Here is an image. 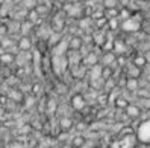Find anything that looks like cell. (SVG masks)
I'll return each mask as SVG.
<instances>
[{
    "label": "cell",
    "instance_id": "8",
    "mask_svg": "<svg viewBox=\"0 0 150 148\" xmlns=\"http://www.w3.org/2000/svg\"><path fill=\"white\" fill-rule=\"evenodd\" d=\"M14 61H15V55L14 54H11V52H2V55H0V63L2 64L11 66Z\"/></svg>",
    "mask_w": 150,
    "mask_h": 148
},
{
    "label": "cell",
    "instance_id": "12",
    "mask_svg": "<svg viewBox=\"0 0 150 148\" xmlns=\"http://www.w3.org/2000/svg\"><path fill=\"white\" fill-rule=\"evenodd\" d=\"M46 110H47V113H56L58 111V102L55 99H47Z\"/></svg>",
    "mask_w": 150,
    "mask_h": 148
},
{
    "label": "cell",
    "instance_id": "13",
    "mask_svg": "<svg viewBox=\"0 0 150 148\" xmlns=\"http://www.w3.org/2000/svg\"><path fill=\"white\" fill-rule=\"evenodd\" d=\"M8 148H24V145H23V142H18V141H12L11 144H9V147Z\"/></svg>",
    "mask_w": 150,
    "mask_h": 148
},
{
    "label": "cell",
    "instance_id": "16",
    "mask_svg": "<svg viewBox=\"0 0 150 148\" xmlns=\"http://www.w3.org/2000/svg\"><path fill=\"white\" fill-rule=\"evenodd\" d=\"M137 2H143V3H147L149 0H137Z\"/></svg>",
    "mask_w": 150,
    "mask_h": 148
},
{
    "label": "cell",
    "instance_id": "6",
    "mask_svg": "<svg viewBox=\"0 0 150 148\" xmlns=\"http://www.w3.org/2000/svg\"><path fill=\"white\" fill-rule=\"evenodd\" d=\"M138 89H139L138 80H134V78H126V81H125V90H126V92L135 93Z\"/></svg>",
    "mask_w": 150,
    "mask_h": 148
},
{
    "label": "cell",
    "instance_id": "17",
    "mask_svg": "<svg viewBox=\"0 0 150 148\" xmlns=\"http://www.w3.org/2000/svg\"><path fill=\"white\" fill-rule=\"evenodd\" d=\"M58 2H61V3H62V2H64V3H65V2H68V0H58Z\"/></svg>",
    "mask_w": 150,
    "mask_h": 148
},
{
    "label": "cell",
    "instance_id": "15",
    "mask_svg": "<svg viewBox=\"0 0 150 148\" xmlns=\"http://www.w3.org/2000/svg\"><path fill=\"white\" fill-rule=\"evenodd\" d=\"M5 2H6V0H0V6H3V5H5Z\"/></svg>",
    "mask_w": 150,
    "mask_h": 148
},
{
    "label": "cell",
    "instance_id": "9",
    "mask_svg": "<svg viewBox=\"0 0 150 148\" xmlns=\"http://www.w3.org/2000/svg\"><path fill=\"white\" fill-rule=\"evenodd\" d=\"M85 137L82 136V134H77V136H74V137H71V139H70V145H71L73 148H82L83 145H85Z\"/></svg>",
    "mask_w": 150,
    "mask_h": 148
},
{
    "label": "cell",
    "instance_id": "10",
    "mask_svg": "<svg viewBox=\"0 0 150 148\" xmlns=\"http://www.w3.org/2000/svg\"><path fill=\"white\" fill-rule=\"evenodd\" d=\"M18 5L23 6V9H24V11H32V9H35V8H37L38 0H21Z\"/></svg>",
    "mask_w": 150,
    "mask_h": 148
},
{
    "label": "cell",
    "instance_id": "14",
    "mask_svg": "<svg viewBox=\"0 0 150 148\" xmlns=\"http://www.w3.org/2000/svg\"><path fill=\"white\" fill-rule=\"evenodd\" d=\"M61 148H73V147H71V145H70V144H64V145H62V147H61Z\"/></svg>",
    "mask_w": 150,
    "mask_h": 148
},
{
    "label": "cell",
    "instance_id": "7",
    "mask_svg": "<svg viewBox=\"0 0 150 148\" xmlns=\"http://www.w3.org/2000/svg\"><path fill=\"white\" fill-rule=\"evenodd\" d=\"M50 60H52V67L50 69H56L58 67V57H50ZM61 60V70H67V69H68V61H67V58H65V55H62V57H61L59 58Z\"/></svg>",
    "mask_w": 150,
    "mask_h": 148
},
{
    "label": "cell",
    "instance_id": "2",
    "mask_svg": "<svg viewBox=\"0 0 150 148\" xmlns=\"http://www.w3.org/2000/svg\"><path fill=\"white\" fill-rule=\"evenodd\" d=\"M83 46V38L81 37V35H71L70 37V40L67 41V47H68V50H76V52H79L81 50V47Z\"/></svg>",
    "mask_w": 150,
    "mask_h": 148
},
{
    "label": "cell",
    "instance_id": "3",
    "mask_svg": "<svg viewBox=\"0 0 150 148\" xmlns=\"http://www.w3.org/2000/svg\"><path fill=\"white\" fill-rule=\"evenodd\" d=\"M86 106H88V104H86V101H85V98L82 96V95H77V93H74L73 96H71V107H73L74 110H77V111H82Z\"/></svg>",
    "mask_w": 150,
    "mask_h": 148
},
{
    "label": "cell",
    "instance_id": "11",
    "mask_svg": "<svg viewBox=\"0 0 150 148\" xmlns=\"http://www.w3.org/2000/svg\"><path fill=\"white\" fill-rule=\"evenodd\" d=\"M114 106H115L118 110H123V111H125V108L129 106V102H127V99H125V98H123L121 95H120V96H117L115 99H114Z\"/></svg>",
    "mask_w": 150,
    "mask_h": 148
},
{
    "label": "cell",
    "instance_id": "4",
    "mask_svg": "<svg viewBox=\"0 0 150 148\" xmlns=\"http://www.w3.org/2000/svg\"><path fill=\"white\" fill-rule=\"evenodd\" d=\"M139 113H141V110L135 106L134 102L129 104V106L125 108V115H126V118H127L129 121H135V119H138V118H139Z\"/></svg>",
    "mask_w": 150,
    "mask_h": 148
},
{
    "label": "cell",
    "instance_id": "1",
    "mask_svg": "<svg viewBox=\"0 0 150 148\" xmlns=\"http://www.w3.org/2000/svg\"><path fill=\"white\" fill-rule=\"evenodd\" d=\"M17 49L18 52H30L33 49V41L30 37H20L17 41Z\"/></svg>",
    "mask_w": 150,
    "mask_h": 148
},
{
    "label": "cell",
    "instance_id": "5",
    "mask_svg": "<svg viewBox=\"0 0 150 148\" xmlns=\"http://www.w3.org/2000/svg\"><path fill=\"white\" fill-rule=\"evenodd\" d=\"M73 125H74V122L70 116H62L59 119V130L61 131H70L73 128Z\"/></svg>",
    "mask_w": 150,
    "mask_h": 148
}]
</instances>
